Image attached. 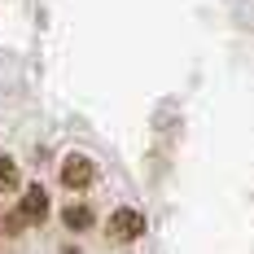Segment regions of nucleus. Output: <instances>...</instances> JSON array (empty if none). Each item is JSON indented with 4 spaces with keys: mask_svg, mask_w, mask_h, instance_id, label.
<instances>
[{
    "mask_svg": "<svg viewBox=\"0 0 254 254\" xmlns=\"http://www.w3.org/2000/svg\"><path fill=\"white\" fill-rule=\"evenodd\" d=\"M57 180H62V189H88L92 180H97V162L88 158V153H66L62 158V167H57Z\"/></svg>",
    "mask_w": 254,
    "mask_h": 254,
    "instance_id": "nucleus-1",
    "label": "nucleus"
},
{
    "mask_svg": "<svg viewBox=\"0 0 254 254\" xmlns=\"http://www.w3.org/2000/svg\"><path fill=\"white\" fill-rule=\"evenodd\" d=\"M105 232H110V241H119V246H127V241H136V237L145 232V215H140L136 206H119V210L110 215V224H105Z\"/></svg>",
    "mask_w": 254,
    "mask_h": 254,
    "instance_id": "nucleus-2",
    "label": "nucleus"
},
{
    "mask_svg": "<svg viewBox=\"0 0 254 254\" xmlns=\"http://www.w3.org/2000/svg\"><path fill=\"white\" fill-rule=\"evenodd\" d=\"M18 215H22L26 224H44V219H49V193H44L40 184H31L22 193V210H18Z\"/></svg>",
    "mask_w": 254,
    "mask_h": 254,
    "instance_id": "nucleus-3",
    "label": "nucleus"
},
{
    "mask_svg": "<svg viewBox=\"0 0 254 254\" xmlns=\"http://www.w3.org/2000/svg\"><path fill=\"white\" fill-rule=\"evenodd\" d=\"M92 219H97V215H92V206H66V210H62V224H66V232H83V228H92Z\"/></svg>",
    "mask_w": 254,
    "mask_h": 254,
    "instance_id": "nucleus-4",
    "label": "nucleus"
},
{
    "mask_svg": "<svg viewBox=\"0 0 254 254\" xmlns=\"http://www.w3.org/2000/svg\"><path fill=\"white\" fill-rule=\"evenodd\" d=\"M18 189V162L0 153V193H13Z\"/></svg>",
    "mask_w": 254,
    "mask_h": 254,
    "instance_id": "nucleus-5",
    "label": "nucleus"
},
{
    "mask_svg": "<svg viewBox=\"0 0 254 254\" xmlns=\"http://www.w3.org/2000/svg\"><path fill=\"white\" fill-rule=\"evenodd\" d=\"M22 224H26L22 215H4V232H22Z\"/></svg>",
    "mask_w": 254,
    "mask_h": 254,
    "instance_id": "nucleus-6",
    "label": "nucleus"
}]
</instances>
